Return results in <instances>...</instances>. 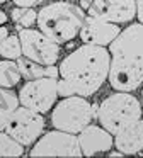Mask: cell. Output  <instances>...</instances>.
I'll use <instances>...</instances> for the list:
<instances>
[{"label":"cell","instance_id":"1","mask_svg":"<svg viewBox=\"0 0 143 158\" xmlns=\"http://www.w3.org/2000/svg\"><path fill=\"white\" fill-rule=\"evenodd\" d=\"M109 63L111 55L104 46L85 44L77 48L65 56L58 68V95H94L107 80Z\"/></svg>","mask_w":143,"mask_h":158},{"label":"cell","instance_id":"2","mask_svg":"<svg viewBox=\"0 0 143 158\" xmlns=\"http://www.w3.org/2000/svg\"><path fill=\"white\" fill-rule=\"evenodd\" d=\"M107 80L118 92H131L143 83V24H131L109 43Z\"/></svg>","mask_w":143,"mask_h":158},{"label":"cell","instance_id":"3","mask_svg":"<svg viewBox=\"0 0 143 158\" xmlns=\"http://www.w3.org/2000/svg\"><path fill=\"white\" fill-rule=\"evenodd\" d=\"M84 9L70 4L67 0H60V2L44 5L37 12L36 24L43 34H46L58 44H63L77 38L84 24Z\"/></svg>","mask_w":143,"mask_h":158},{"label":"cell","instance_id":"4","mask_svg":"<svg viewBox=\"0 0 143 158\" xmlns=\"http://www.w3.org/2000/svg\"><path fill=\"white\" fill-rule=\"evenodd\" d=\"M95 117L106 131L116 134L128 124L141 119V106L129 92H116L101 102Z\"/></svg>","mask_w":143,"mask_h":158},{"label":"cell","instance_id":"5","mask_svg":"<svg viewBox=\"0 0 143 158\" xmlns=\"http://www.w3.org/2000/svg\"><path fill=\"white\" fill-rule=\"evenodd\" d=\"M97 110L85 97L70 95L63 97V100L54 106L51 114V124L60 131H67L72 134H78L85 126L92 123Z\"/></svg>","mask_w":143,"mask_h":158},{"label":"cell","instance_id":"6","mask_svg":"<svg viewBox=\"0 0 143 158\" xmlns=\"http://www.w3.org/2000/svg\"><path fill=\"white\" fill-rule=\"evenodd\" d=\"M56 83H58V80L50 78V77L27 80L20 87L19 94H17V97H19V106L32 109L39 114L48 112L54 106V102L58 99Z\"/></svg>","mask_w":143,"mask_h":158},{"label":"cell","instance_id":"7","mask_svg":"<svg viewBox=\"0 0 143 158\" xmlns=\"http://www.w3.org/2000/svg\"><path fill=\"white\" fill-rule=\"evenodd\" d=\"M19 41L22 56L39 63V65H54L60 58V44L50 39L41 31L31 27H19Z\"/></svg>","mask_w":143,"mask_h":158},{"label":"cell","instance_id":"8","mask_svg":"<svg viewBox=\"0 0 143 158\" xmlns=\"http://www.w3.org/2000/svg\"><path fill=\"white\" fill-rule=\"evenodd\" d=\"M5 133L10 134L22 146L32 144L44 131V119L39 112L20 106L10 114L5 124Z\"/></svg>","mask_w":143,"mask_h":158},{"label":"cell","instance_id":"9","mask_svg":"<svg viewBox=\"0 0 143 158\" xmlns=\"http://www.w3.org/2000/svg\"><path fill=\"white\" fill-rule=\"evenodd\" d=\"M29 156H70L78 158L82 156L80 144H78L77 134L67 133V131L54 129L43 134L36 139Z\"/></svg>","mask_w":143,"mask_h":158},{"label":"cell","instance_id":"10","mask_svg":"<svg viewBox=\"0 0 143 158\" xmlns=\"http://www.w3.org/2000/svg\"><path fill=\"white\" fill-rule=\"evenodd\" d=\"M89 15L124 24L136 17V4L135 0H94L89 7Z\"/></svg>","mask_w":143,"mask_h":158},{"label":"cell","instance_id":"11","mask_svg":"<svg viewBox=\"0 0 143 158\" xmlns=\"http://www.w3.org/2000/svg\"><path fill=\"white\" fill-rule=\"evenodd\" d=\"M119 32H121L119 24L89 15V17L84 19V24H82L80 31H78V36H80V39L85 44L107 46Z\"/></svg>","mask_w":143,"mask_h":158},{"label":"cell","instance_id":"12","mask_svg":"<svg viewBox=\"0 0 143 158\" xmlns=\"http://www.w3.org/2000/svg\"><path fill=\"white\" fill-rule=\"evenodd\" d=\"M77 138L78 144H80L82 156H94L97 153L109 151L112 148V143H114V138L109 131H106L102 126H94L92 123L85 126L78 133Z\"/></svg>","mask_w":143,"mask_h":158},{"label":"cell","instance_id":"13","mask_svg":"<svg viewBox=\"0 0 143 158\" xmlns=\"http://www.w3.org/2000/svg\"><path fill=\"white\" fill-rule=\"evenodd\" d=\"M114 144L123 155H135L143 150V121L138 119L114 134Z\"/></svg>","mask_w":143,"mask_h":158},{"label":"cell","instance_id":"14","mask_svg":"<svg viewBox=\"0 0 143 158\" xmlns=\"http://www.w3.org/2000/svg\"><path fill=\"white\" fill-rule=\"evenodd\" d=\"M19 107V97L10 89H2L0 87V131L5 127L10 114Z\"/></svg>","mask_w":143,"mask_h":158},{"label":"cell","instance_id":"15","mask_svg":"<svg viewBox=\"0 0 143 158\" xmlns=\"http://www.w3.org/2000/svg\"><path fill=\"white\" fill-rule=\"evenodd\" d=\"M17 66H19L20 77H24L26 80H34V78H41V77H48V65H39V63L32 61V60L26 58L22 55L17 58Z\"/></svg>","mask_w":143,"mask_h":158},{"label":"cell","instance_id":"16","mask_svg":"<svg viewBox=\"0 0 143 158\" xmlns=\"http://www.w3.org/2000/svg\"><path fill=\"white\" fill-rule=\"evenodd\" d=\"M20 80V72L15 61L3 60L0 61V87L2 89H12L19 83Z\"/></svg>","mask_w":143,"mask_h":158},{"label":"cell","instance_id":"17","mask_svg":"<svg viewBox=\"0 0 143 158\" xmlns=\"http://www.w3.org/2000/svg\"><path fill=\"white\" fill-rule=\"evenodd\" d=\"M36 10L32 7H15L10 12V17L15 22L17 29L19 27H31L36 24Z\"/></svg>","mask_w":143,"mask_h":158},{"label":"cell","instance_id":"18","mask_svg":"<svg viewBox=\"0 0 143 158\" xmlns=\"http://www.w3.org/2000/svg\"><path fill=\"white\" fill-rule=\"evenodd\" d=\"M24 146L17 143L10 134L0 131V156H22Z\"/></svg>","mask_w":143,"mask_h":158},{"label":"cell","instance_id":"19","mask_svg":"<svg viewBox=\"0 0 143 158\" xmlns=\"http://www.w3.org/2000/svg\"><path fill=\"white\" fill-rule=\"evenodd\" d=\"M0 55L7 60H17L22 55L19 36H7L3 41H0Z\"/></svg>","mask_w":143,"mask_h":158},{"label":"cell","instance_id":"20","mask_svg":"<svg viewBox=\"0 0 143 158\" xmlns=\"http://www.w3.org/2000/svg\"><path fill=\"white\" fill-rule=\"evenodd\" d=\"M15 5L19 7H32V5H37V4H43L46 0H12Z\"/></svg>","mask_w":143,"mask_h":158},{"label":"cell","instance_id":"21","mask_svg":"<svg viewBox=\"0 0 143 158\" xmlns=\"http://www.w3.org/2000/svg\"><path fill=\"white\" fill-rule=\"evenodd\" d=\"M135 4H136V17L143 24V0H135Z\"/></svg>","mask_w":143,"mask_h":158},{"label":"cell","instance_id":"22","mask_svg":"<svg viewBox=\"0 0 143 158\" xmlns=\"http://www.w3.org/2000/svg\"><path fill=\"white\" fill-rule=\"evenodd\" d=\"M92 2H94V0H80V9H84V10H85V9H89Z\"/></svg>","mask_w":143,"mask_h":158},{"label":"cell","instance_id":"23","mask_svg":"<svg viewBox=\"0 0 143 158\" xmlns=\"http://www.w3.org/2000/svg\"><path fill=\"white\" fill-rule=\"evenodd\" d=\"M7 36H9V29H5V27H2V26H0V41H3Z\"/></svg>","mask_w":143,"mask_h":158},{"label":"cell","instance_id":"24","mask_svg":"<svg viewBox=\"0 0 143 158\" xmlns=\"http://www.w3.org/2000/svg\"><path fill=\"white\" fill-rule=\"evenodd\" d=\"M7 21H9L7 14H5V12H2V10H0V26H2V24H5Z\"/></svg>","mask_w":143,"mask_h":158},{"label":"cell","instance_id":"25","mask_svg":"<svg viewBox=\"0 0 143 158\" xmlns=\"http://www.w3.org/2000/svg\"><path fill=\"white\" fill-rule=\"evenodd\" d=\"M109 156H111V158H116V156H123V153H121V151H112V153H109Z\"/></svg>","mask_w":143,"mask_h":158},{"label":"cell","instance_id":"26","mask_svg":"<svg viewBox=\"0 0 143 158\" xmlns=\"http://www.w3.org/2000/svg\"><path fill=\"white\" fill-rule=\"evenodd\" d=\"M3 2H5V0H0V4H3Z\"/></svg>","mask_w":143,"mask_h":158},{"label":"cell","instance_id":"27","mask_svg":"<svg viewBox=\"0 0 143 158\" xmlns=\"http://www.w3.org/2000/svg\"><path fill=\"white\" fill-rule=\"evenodd\" d=\"M67 2H72V0H67Z\"/></svg>","mask_w":143,"mask_h":158}]
</instances>
